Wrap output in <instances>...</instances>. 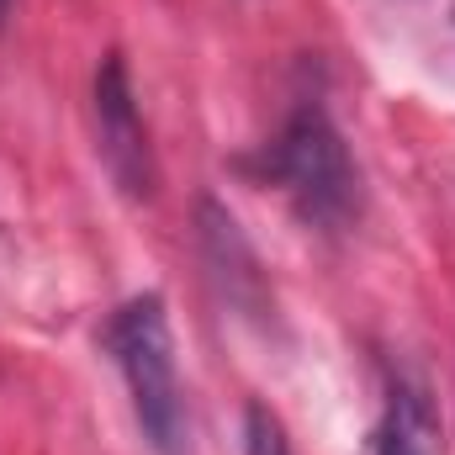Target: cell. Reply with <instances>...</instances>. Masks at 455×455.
<instances>
[{
  "label": "cell",
  "instance_id": "cell-3",
  "mask_svg": "<svg viewBox=\"0 0 455 455\" xmlns=\"http://www.w3.org/2000/svg\"><path fill=\"white\" fill-rule=\"evenodd\" d=\"M91 101H96V154H101L107 175L116 180L122 196L148 202L159 186V170H154V143H148L143 112L132 101V80H127L122 53H107L96 64V96Z\"/></svg>",
  "mask_w": 455,
  "mask_h": 455
},
{
  "label": "cell",
  "instance_id": "cell-2",
  "mask_svg": "<svg viewBox=\"0 0 455 455\" xmlns=\"http://www.w3.org/2000/svg\"><path fill=\"white\" fill-rule=\"evenodd\" d=\"M265 180L281 186L297 212L318 228H344L360 207V175L344 148L339 127L318 101H302L265 148Z\"/></svg>",
  "mask_w": 455,
  "mask_h": 455
},
{
  "label": "cell",
  "instance_id": "cell-1",
  "mask_svg": "<svg viewBox=\"0 0 455 455\" xmlns=\"http://www.w3.org/2000/svg\"><path fill=\"white\" fill-rule=\"evenodd\" d=\"M107 349L127 381L132 413L143 440L159 455H186L191 445V413H186V387L175 371V339H170V313L159 291L127 297L107 323Z\"/></svg>",
  "mask_w": 455,
  "mask_h": 455
},
{
  "label": "cell",
  "instance_id": "cell-6",
  "mask_svg": "<svg viewBox=\"0 0 455 455\" xmlns=\"http://www.w3.org/2000/svg\"><path fill=\"white\" fill-rule=\"evenodd\" d=\"M243 455H291L286 424L265 403H249L243 408Z\"/></svg>",
  "mask_w": 455,
  "mask_h": 455
},
{
  "label": "cell",
  "instance_id": "cell-4",
  "mask_svg": "<svg viewBox=\"0 0 455 455\" xmlns=\"http://www.w3.org/2000/svg\"><path fill=\"white\" fill-rule=\"evenodd\" d=\"M196 223H202V249H207V265H212V275L223 281L228 270H233V281H228V302H238V307H259V302H265L259 259H254V249L243 243L238 223L228 218L212 196L196 207Z\"/></svg>",
  "mask_w": 455,
  "mask_h": 455
},
{
  "label": "cell",
  "instance_id": "cell-7",
  "mask_svg": "<svg viewBox=\"0 0 455 455\" xmlns=\"http://www.w3.org/2000/svg\"><path fill=\"white\" fill-rule=\"evenodd\" d=\"M5 5H11V0H0V21H5Z\"/></svg>",
  "mask_w": 455,
  "mask_h": 455
},
{
  "label": "cell",
  "instance_id": "cell-5",
  "mask_svg": "<svg viewBox=\"0 0 455 455\" xmlns=\"http://www.w3.org/2000/svg\"><path fill=\"white\" fill-rule=\"evenodd\" d=\"M435 451H440V424H435L419 387H397L387 419L360 445V455H435Z\"/></svg>",
  "mask_w": 455,
  "mask_h": 455
}]
</instances>
